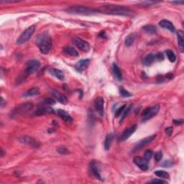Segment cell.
I'll use <instances>...</instances> for the list:
<instances>
[{
    "mask_svg": "<svg viewBox=\"0 0 184 184\" xmlns=\"http://www.w3.org/2000/svg\"><path fill=\"white\" fill-rule=\"evenodd\" d=\"M98 12L107 15H119V16H132L133 12L127 7L120 5H103L98 8Z\"/></svg>",
    "mask_w": 184,
    "mask_h": 184,
    "instance_id": "cell-1",
    "label": "cell"
},
{
    "mask_svg": "<svg viewBox=\"0 0 184 184\" xmlns=\"http://www.w3.org/2000/svg\"><path fill=\"white\" fill-rule=\"evenodd\" d=\"M37 44L40 51L44 55L48 54L51 51L52 47V39L51 36L47 32H43L38 35L36 39Z\"/></svg>",
    "mask_w": 184,
    "mask_h": 184,
    "instance_id": "cell-2",
    "label": "cell"
},
{
    "mask_svg": "<svg viewBox=\"0 0 184 184\" xmlns=\"http://www.w3.org/2000/svg\"><path fill=\"white\" fill-rule=\"evenodd\" d=\"M65 12H66L68 14L77 15H91L99 12L97 9L82 5L72 6V7H68L65 9Z\"/></svg>",
    "mask_w": 184,
    "mask_h": 184,
    "instance_id": "cell-3",
    "label": "cell"
},
{
    "mask_svg": "<svg viewBox=\"0 0 184 184\" xmlns=\"http://www.w3.org/2000/svg\"><path fill=\"white\" fill-rule=\"evenodd\" d=\"M34 31H35V27L34 25H32L27 28L24 32H22V34L18 38L17 40V43L18 45H22V44L28 42L29 40L31 38L32 34H34Z\"/></svg>",
    "mask_w": 184,
    "mask_h": 184,
    "instance_id": "cell-4",
    "label": "cell"
},
{
    "mask_svg": "<svg viewBox=\"0 0 184 184\" xmlns=\"http://www.w3.org/2000/svg\"><path fill=\"white\" fill-rule=\"evenodd\" d=\"M159 110H160V105L155 104V106L151 107H147L145 109H144L143 112V122L150 120V119L153 118L155 115L158 114Z\"/></svg>",
    "mask_w": 184,
    "mask_h": 184,
    "instance_id": "cell-5",
    "label": "cell"
},
{
    "mask_svg": "<svg viewBox=\"0 0 184 184\" xmlns=\"http://www.w3.org/2000/svg\"><path fill=\"white\" fill-rule=\"evenodd\" d=\"M32 107H33V105H32L31 102H26L22 104L17 107L16 109H15L14 110L12 111L11 116L13 117H16L17 115L26 113L27 112H28V111H30V109L32 108Z\"/></svg>",
    "mask_w": 184,
    "mask_h": 184,
    "instance_id": "cell-6",
    "label": "cell"
},
{
    "mask_svg": "<svg viewBox=\"0 0 184 184\" xmlns=\"http://www.w3.org/2000/svg\"><path fill=\"white\" fill-rule=\"evenodd\" d=\"M72 43L78 49H80V51L84 52H86H86H89L90 51V48H91L89 43L88 42H86V40L81 39L80 38L75 37L72 38Z\"/></svg>",
    "mask_w": 184,
    "mask_h": 184,
    "instance_id": "cell-7",
    "label": "cell"
},
{
    "mask_svg": "<svg viewBox=\"0 0 184 184\" xmlns=\"http://www.w3.org/2000/svg\"><path fill=\"white\" fill-rule=\"evenodd\" d=\"M89 172H91V175L97 178L98 180L100 181H103L102 177L101 176V171H100V167L96 161L93 160L89 164Z\"/></svg>",
    "mask_w": 184,
    "mask_h": 184,
    "instance_id": "cell-8",
    "label": "cell"
},
{
    "mask_svg": "<svg viewBox=\"0 0 184 184\" xmlns=\"http://www.w3.org/2000/svg\"><path fill=\"white\" fill-rule=\"evenodd\" d=\"M19 140H20L21 143L30 145V146L34 147V148H37V147H40V143L37 140L34 139V137H30V136L25 135L23 136V137H21L20 139H19Z\"/></svg>",
    "mask_w": 184,
    "mask_h": 184,
    "instance_id": "cell-9",
    "label": "cell"
},
{
    "mask_svg": "<svg viewBox=\"0 0 184 184\" xmlns=\"http://www.w3.org/2000/svg\"><path fill=\"white\" fill-rule=\"evenodd\" d=\"M40 63L38 61L36 60H31L28 61L27 63V67H26V71L25 73L27 75H30L34 73V71L38 70L40 68Z\"/></svg>",
    "mask_w": 184,
    "mask_h": 184,
    "instance_id": "cell-10",
    "label": "cell"
},
{
    "mask_svg": "<svg viewBox=\"0 0 184 184\" xmlns=\"http://www.w3.org/2000/svg\"><path fill=\"white\" fill-rule=\"evenodd\" d=\"M134 163L138 168H140L142 170H144V171L147 170L149 168L148 161L145 160L144 158H142V157H135L134 158Z\"/></svg>",
    "mask_w": 184,
    "mask_h": 184,
    "instance_id": "cell-11",
    "label": "cell"
},
{
    "mask_svg": "<svg viewBox=\"0 0 184 184\" xmlns=\"http://www.w3.org/2000/svg\"><path fill=\"white\" fill-rule=\"evenodd\" d=\"M137 130V124H134V125L130 126L127 129H126L122 134V135L120 137L119 140L121 142H124L126 140L132 135H133L134 132Z\"/></svg>",
    "mask_w": 184,
    "mask_h": 184,
    "instance_id": "cell-12",
    "label": "cell"
},
{
    "mask_svg": "<svg viewBox=\"0 0 184 184\" xmlns=\"http://www.w3.org/2000/svg\"><path fill=\"white\" fill-rule=\"evenodd\" d=\"M104 100L102 97H97L94 101V107L97 112L99 113L101 117L104 116Z\"/></svg>",
    "mask_w": 184,
    "mask_h": 184,
    "instance_id": "cell-13",
    "label": "cell"
},
{
    "mask_svg": "<svg viewBox=\"0 0 184 184\" xmlns=\"http://www.w3.org/2000/svg\"><path fill=\"white\" fill-rule=\"evenodd\" d=\"M155 137H156V135H153L150 136V137L144 138V139H143L142 140L140 141L139 143H137V145H135V148H134L135 151L143 148V147H145V145H147V144L150 143L151 142H153V140H154L155 139Z\"/></svg>",
    "mask_w": 184,
    "mask_h": 184,
    "instance_id": "cell-14",
    "label": "cell"
},
{
    "mask_svg": "<svg viewBox=\"0 0 184 184\" xmlns=\"http://www.w3.org/2000/svg\"><path fill=\"white\" fill-rule=\"evenodd\" d=\"M90 64L89 59H82V60L78 61L76 64L75 65V69L78 72H83L88 68Z\"/></svg>",
    "mask_w": 184,
    "mask_h": 184,
    "instance_id": "cell-15",
    "label": "cell"
},
{
    "mask_svg": "<svg viewBox=\"0 0 184 184\" xmlns=\"http://www.w3.org/2000/svg\"><path fill=\"white\" fill-rule=\"evenodd\" d=\"M55 113H56V114L58 115V116L62 119L64 122L71 123V122H72L73 120H73V118L71 117V115L69 114L68 112H66V111L63 110V109H57Z\"/></svg>",
    "mask_w": 184,
    "mask_h": 184,
    "instance_id": "cell-16",
    "label": "cell"
},
{
    "mask_svg": "<svg viewBox=\"0 0 184 184\" xmlns=\"http://www.w3.org/2000/svg\"><path fill=\"white\" fill-rule=\"evenodd\" d=\"M51 94L53 96V97L57 99L58 101L63 104H66L67 102H68V100H67V98L66 97V96L63 95V94H61V92L57 91V90L51 89Z\"/></svg>",
    "mask_w": 184,
    "mask_h": 184,
    "instance_id": "cell-17",
    "label": "cell"
},
{
    "mask_svg": "<svg viewBox=\"0 0 184 184\" xmlns=\"http://www.w3.org/2000/svg\"><path fill=\"white\" fill-rule=\"evenodd\" d=\"M54 109L51 108V107H43L38 108L37 110L34 112V114L36 116H43L45 114H55Z\"/></svg>",
    "mask_w": 184,
    "mask_h": 184,
    "instance_id": "cell-18",
    "label": "cell"
},
{
    "mask_svg": "<svg viewBox=\"0 0 184 184\" xmlns=\"http://www.w3.org/2000/svg\"><path fill=\"white\" fill-rule=\"evenodd\" d=\"M48 73L51 75V76H54V77L61 80H63L65 78L64 73H63L62 71L59 70V69L54 68H50L48 70Z\"/></svg>",
    "mask_w": 184,
    "mask_h": 184,
    "instance_id": "cell-19",
    "label": "cell"
},
{
    "mask_svg": "<svg viewBox=\"0 0 184 184\" xmlns=\"http://www.w3.org/2000/svg\"><path fill=\"white\" fill-rule=\"evenodd\" d=\"M159 25H160L161 28L170 30V32H175L176 30L175 27L172 25V23L168 20H162L159 22Z\"/></svg>",
    "mask_w": 184,
    "mask_h": 184,
    "instance_id": "cell-20",
    "label": "cell"
},
{
    "mask_svg": "<svg viewBox=\"0 0 184 184\" xmlns=\"http://www.w3.org/2000/svg\"><path fill=\"white\" fill-rule=\"evenodd\" d=\"M112 71H113V74H114L115 78L119 81L122 80V73L121 71L120 67H119L116 63H114L112 65Z\"/></svg>",
    "mask_w": 184,
    "mask_h": 184,
    "instance_id": "cell-21",
    "label": "cell"
},
{
    "mask_svg": "<svg viewBox=\"0 0 184 184\" xmlns=\"http://www.w3.org/2000/svg\"><path fill=\"white\" fill-rule=\"evenodd\" d=\"M178 36V43L179 46L180 50L182 53L184 51V32L182 30H178L177 32Z\"/></svg>",
    "mask_w": 184,
    "mask_h": 184,
    "instance_id": "cell-22",
    "label": "cell"
},
{
    "mask_svg": "<svg viewBox=\"0 0 184 184\" xmlns=\"http://www.w3.org/2000/svg\"><path fill=\"white\" fill-rule=\"evenodd\" d=\"M63 51L65 53L68 54L71 56L73 57H78V53L74 48L71 47V46H66V47L63 48Z\"/></svg>",
    "mask_w": 184,
    "mask_h": 184,
    "instance_id": "cell-23",
    "label": "cell"
},
{
    "mask_svg": "<svg viewBox=\"0 0 184 184\" xmlns=\"http://www.w3.org/2000/svg\"><path fill=\"white\" fill-rule=\"evenodd\" d=\"M113 139H114V135L112 133H109L107 135L106 139L104 141V148L106 150H109L112 145Z\"/></svg>",
    "mask_w": 184,
    "mask_h": 184,
    "instance_id": "cell-24",
    "label": "cell"
},
{
    "mask_svg": "<svg viewBox=\"0 0 184 184\" xmlns=\"http://www.w3.org/2000/svg\"><path fill=\"white\" fill-rule=\"evenodd\" d=\"M40 94V90L38 88L34 87L32 88V89H29L28 91L25 92L23 94V97H34V96H37Z\"/></svg>",
    "mask_w": 184,
    "mask_h": 184,
    "instance_id": "cell-25",
    "label": "cell"
},
{
    "mask_svg": "<svg viewBox=\"0 0 184 184\" xmlns=\"http://www.w3.org/2000/svg\"><path fill=\"white\" fill-rule=\"evenodd\" d=\"M155 60V55L153 53H150V54L147 55L145 57L143 60V64L145 65V66H150L152 63L154 62Z\"/></svg>",
    "mask_w": 184,
    "mask_h": 184,
    "instance_id": "cell-26",
    "label": "cell"
},
{
    "mask_svg": "<svg viewBox=\"0 0 184 184\" xmlns=\"http://www.w3.org/2000/svg\"><path fill=\"white\" fill-rule=\"evenodd\" d=\"M143 30H145V32H147V33L149 34H155L157 32V28L153 25H147L143 27Z\"/></svg>",
    "mask_w": 184,
    "mask_h": 184,
    "instance_id": "cell-27",
    "label": "cell"
},
{
    "mask_svg": "<svg viewBox=\"0 0 184 184\" xmlns=\"http://www.w3.org/2000/svg\"><path fill=\"white\" fill-rule=\"evenodd\" d=\"M135 38H136L135 34L133 33L130 34L126 38L124 43H125V45L126 46V47H130V46H131L132 44L134 43V42H135Z\"/></svg>",
    "mask_w": 184,
    "mask_h": 184,
    "instance_id": "cell-28",
    "label": "cell"
},
{
    "mask_svg": "<svg viewBox=\"0 0 184 184\" xmlns=\"http://www.w3.org/2000/svg\"><path fill=\"white\" fill-rule=\"evenodd\" d=\"M166 54L167 55V58H168V59L169 60L171 63L175 62L176 60V55L175 53H174V52L171 51V50H167L166 51Z\"/></svg>",
    "mask_w": 184,
    "mask_h": 184,
    "instance_id": "cell-29",
    "label": "cell"
},
{
    "mask_svg": "<svg viewBox=\"0 0 184 184\" xmlns=\"http://www.w3.org/2000/svg\"><path fill=\"white\" fill-rule=\"evenodd\" d=\"M154 173L155 175L158 176V177L164 178V179H167V178H169L170 177L168 172L164 171V170H156V171L154 172Z\"/></svg>",
    "mask_w": 184,
    "mask_h": 184,
    "instance_id": "cell-30",
    "label": "cell"
},
{
    "mask_svg": "<svg viewBox=\"0 0 184 184\" xmlns=\"http://www.w3.org/2000/svg\"><path fill=\"white\" fill-rule=\"evenodd\" d=\"M120 94L122 97H132V94L128 92L126 90L124 89L123 87H121L120 89Z\"/></svg>",
    "mask_w": 184,
    "mask_h": 184,
    "instance_id": "cell-31",
    "label": "cell"
},
{
    "mask_svg": "<svg viewBox=\"0 0 184 184\" xmlns=\"http://www.w3.org/2000/svg\"><path fill=\"white\" fill-rule=\"evenodd\" d=\"M43 104L45 105H47V106H51V105L55 104V101L53 98H48V99H45L43 101Z\"/></svg>",
    "mask_w": 184,
    "mask_h": 184,
    "instance_id": "cell-32",
    "label": "cell"
},
{
    "mask_svg": "<svg viewBox=\"0 0 184 184\" xmlns=\"http://www.w3.org/2000/svg\"><path fill=\"white\" fill-rule=\"evenodd\" d=\"M130 109H131V106L126 107V108L124 109V112H122V114H121V119H120V122H122L124 120V118L126 117V116H127L128 114H129L130 111Z\"/></svg>",
    "mask_w": 184,
    "mask_h": 184,
    "instance_id": "cell-33",
    "label": "cell"
},
{
    "mask_svg": "<svg viewBox=\"0 0 184 184\" xmlns=\"http://www.w3.org/2000/svg\"><path fill=\"white\" fill-rule=\"evenodd\" d=\"M153 151L151 150H147L145 152V154H144V158H145L146 160L149 161L153 157Z\"/></svg>",
    "mask_w": 184,
    "mask_h": 184,
    "instance_id": "cell-34",
    "label": "cell"
},
{
    "mask_svg": "<svg viewBox=\"0 0 184 184\" xmlns=\"http://www.w3.org/2000/svg\"><path fill=\"white\" fill-rule=\"evenodd\" d=\"M126 107V105L124 104V105H122V107H120L118 109H117L116 112H115V114H114L115 117H118L119 116H120V115L122 114V112H124V109H125Z\"/></svg>",
    "mask_w": 184,
    "mask_h": 184,
    "instance_id": "cell-35",
    "label": "cell"
},
{
    "mask_svg": "<svg viewBox=\"0 0 184 184\" xmlns=\"http://www.w3.org/2000/svg\"><path fill=\"white\" fill-rule=\"evenodd\" d=\"M57 151L61 155H66V154H68V153H69L68 149H67L66 147H63V146H61L60 147H58V148L57 149Z\"/></svg>",
    "mask_w": 184,
    "mask_h": 184,
    "instance_id": "cell-36",
    "label": "cell"
},
{
    "mask_svg": "<svg viewBox=\"0 0 184 184\" xmlns=\"http://www.w3.org/2000/svg\"><path fill=\"white\" fill-rule=\"evenodd\" d=\"M163 158V153L161 151H159V152H157L155 154V160L156 162H159L162 160Z\"/></svg>",
    "mask_w": 184,
    "mask_h": 184,
    "instance_id": "cell-37",
    "label": "cell"
},
{
    "mask_svg": "<svg viewBox=\"0 0 184 184\" xmlns=\"http://www.w3.org/2000/svg\"><path fill=\"white\" fill-rule=\"evenodd\" d=\"M168 183V182L166 181H164V180H161V179H153V180H150V181H149L147 182V183Z\"/></svg>",
    "mask_w": 184,
    "mask_h": 184,
    "instance_id": "cell-38",
    "label": "cell"
},
{
    "mask_svg": "<svg viewBox=\"0 0 184 184\" xmlns=\"http://www.w3.org/2000/svg\"><path fill=\"white\" fill-rule=\"evenodd\" d=\"M172 165V163L170 160H166L162 164V166L164 167V168H170Z\"/></svg>",
    "mask_w": 184,
    "mask_h": 184,
    "instance_id": "cell-39",
    "label": "cell"
},
{
    "mask_svg": "<svg viewBox=\"0 0 184 184\" xmlns=\"http://www.w3.org/2000/svg\"><path fill=\"white\" fill-rule=\"evenodd\" d=\"M165 132H166L167 135L170 136L172 134V126H168L165 130Z\"/></svg>",
    "mask_w": 184,
    "mask_h": 184,
    "instance_id": "cell-40",
    "label": "cell"
},
{
    "mask_svg": "<svg viewBox=\"0 0 184 184\" xmlns=\"http://www.w3.org/2000/svg\"><path fill=\"white\" fill-rule=\"evenodd\" d=\"M155 55V59H158V61H163L164 59L163 54L162 53H158Z\"/></svg>",
    "mask_w": 184,
    "mask_h": 184,
    "instance_id": "cell-41",
    "label": "cell"
},
{
    "mask_svg": "<svg viewBox=\"0 0 184 184\" xmlns=\"http://www.w3.org/2000/svg\"><path fill=\"white\" fill-rule=\"evenodd\" d=\"M173 122H174V124H176V125H181V124L183 123V119H181V120H174Z\"/></svg>",
    "mask_w": 184,
    "mask_h": 184,
    "instance_id": "cell-42",
    "label": "cell"
},
{
    "mask_svg": "<svg viewBox=\"0 0 184 184\" xmlns=\"http://www.w3.org/2000/svg\"><path fill=\"white\" fill-rule=\"evenodd\" d=\"M170 3L173 4V5H183L184 4V2L183 1H176V2H171Z\"/></svg>",
    "mask_w": 184,
    "mask_h": 184,
    "instance_id": "cell-43",
    "label": "cell"
},
{
    "mask_svg": "<svg viewBox=\"0 0 184 184\" xmlns=\"http://www.w3.org/2000/svg\"><path fill=\"white\" fill-rule=\"evenodd\" d=\"M99 37H101V38H106V34H105V32H100V33L99 34Z\"/></svg>",
    "mask_w": 184,
    "mask_h": 184,
    "instance_id": "cell-44",
    "label": "cell"
},
{
    "mask_svg": "<svg viewBox=\"0 0 184 184\" xmlns=\"http://www.w3.org/2000/svg\"><path fill=\"white\" fill-rule=\"evenodd\" d=\"M1 156H4V152H3V149H1Z\"/></svg>",
    "mask_w": 184,
    "mask_h": 184,
    "instance_id": "cell-45",
    "label": "cell"
}]
</instances>
